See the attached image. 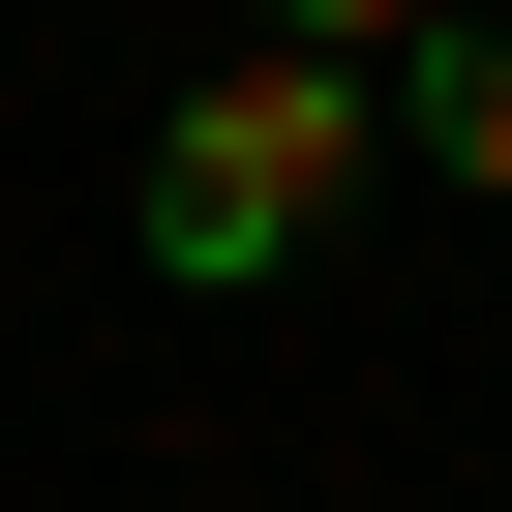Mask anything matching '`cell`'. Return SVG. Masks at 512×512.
I'll list each match as a JSON object with an SVG mask.
<instances>
[{
  "label": "cell",
  "instance_id": "7a4b0ae2",
  "mask_svg": "<svg viewBox=\"0 0 512 512\" xmlns=\"http://www.w3.org/2000/svg\"><path fill=\"white\" fill-rule=\"evenodd\" d=\"M422 151H452V181L512 211V31H422Z\"/></svg>",
  "mask_w": 512,
  "mask_h": 512
},
{
  "label": "cell",
  "instance_id": "6da1fadb",
  "mask_svg": "<svg viewBox=\"0 0 512 512\" xmlns=\"http://www.w3.org/2000/svg\"><path fill=\"white\" fill-rule=\"evenodd\" d=\"M332 211H362V61H332V31H241V61L151 121V272H181V302L302 272Z\"/></svg>",
  "mask_w": 512,
  "mask_h": 512
},
{
  "label": "cell",
  "instance_id": "3957f363",
  "mask_svg": "<svg viewBox=\"0 0 512 512\" xmlns=\"http://www.w3.org/2000/svg\"><path fill=\"white\" fill-rule=\"evenodd\" d=\"M272 31H332V61H392V31H452V0H272Z\"/></svg>",
  "mask_w": 512,
  "mask_h": 512
}]
</instances>
